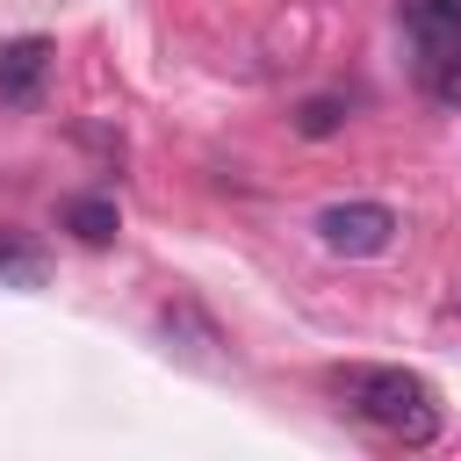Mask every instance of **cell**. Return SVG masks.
<instances>
[{
    "label": "cell",
    "mask_w": 461,
    "mask_h": 461,
    "mask_svg": "<svg viewBox=\"0 0 461 461\" xmlns=\"http://www.w3.org/2000/svg\"><path fill=\"white\" fill-rule=\"evenodd\" d=\"M331 389L353 418H367L375 432H389L403 447L439 439V389L411 367H346V375H331Z\"/></svg>",
    "instance_id": "obj_1"
},
{
    "label": "cell",
    "mask_w": 461,
    "mask_h": 461,
    "mask_svg": "<svg viewBox=\"0 0 461 461\" xmlns=\"http://www.w3.org/2000/svg\"><path fill=\"white\" fill-rule=\"evenodd\" d=\"M411 43H418V72L439 101H461V0H396Z\"/></svg>",
    "instance_id": "obj_2"
},
{
    "label": "cell",
    "mask_w": 461,
    "mask_h": 461,
    "mask_svg": "<svg viewBox=\"0 0 461 461\" xmlns=\"http://www.w3.org/2000/svg\"><path fill=\"white\" fill-rule=\"evenodd\" d=\"M317 245L339 259H375L396 245V209L389 202H331V209H317Z\"/></svg>",
    "instance_id": "obj_3"
},
{
    "label": "cell",
    "mask_w": 461,
    "mask_h": 461,
    "mask_svg": "<svg viewBox=\"0 0 461 461\" xmlns=\"http://www.w3.org/2000/svg\"><path fill=\"white\" fill-rule=\"evenodd\" d=\"M158 339H166V353H173V360H187V367H202V375H223V367H230L223 324H216L202 303H187V295L158 310Z\"/></svg>",
    "instance_id": "obj_4"
},
{
    "label": "cell",
    "mask_w": 461,
    "mask_h": 461,
    "mask_svg": "<svg viewBox=\"0 0 461 461\" xmlns=\"http://www.w3.org/2000/svg\"><path fill=\"white\" fill-rule=\"evenodd\" d=\"M50 79V36H7L0 43V101H36Z\"/></svg>",
    "instance_id": "obj_5"
},
{
    "label": "cell",
    "mask_w": 461,
    "mask_h": 461,
    "mask_svg": "<svg viewBox=\"0 0 461 461\" xmlns=\"http://www.w3.org/2000/svg\"><path fill=\"white\" fill-rule=\"evenodd\" d=\"M58 223H65L79 245H115V230H122V216H115L108 194H65V202H58Z\"/></svg>",
    "instance_id": "obj_6"
},
{
    "label": "cell",
    "mask_w": 461,
    "mask_h": 461,
    "mask_svg": "<svg viewBox=\"0 0 461 461\" xmlns=\"http://www.w3.org/2000/svg\"><path fill=\"white\" fill-rule=\"evenodd\" d=\"M43 281H50V259L29 238H7L0 230V288H43Z\"/></svg>",
    "instance_id": "obj_7"
},
{
    "label": "cell",
    "mask_w": 461,
    "mask_h": 461,
    "mask_svg": "<svg viewBox=\"0 0 461 461\" xmlns=\"http://www.w3.org/2000/svg\"><path fill=\"white\" fill-rule=\"evenodd\" d=\"M339 122H346V101H324V94H317V101H303V115H295V130H303V137H331Z\"/></svg>",
    "instance_id": "obj_8"
}]
</instances>
